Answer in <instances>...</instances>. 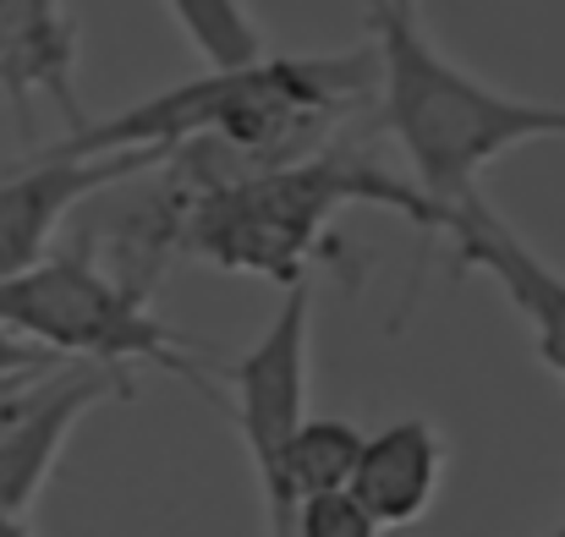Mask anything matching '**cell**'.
Instances as JSON below:
<instances>
[{"label":"cell","mask_w":565,"mask_h":537,"mask_svg":"<svg viewBox=\"0 0 565 537\" xmlns=\"http://www.w3.org/2000/svg\"><path fill=\"white\" fill-rule=\"evenodd\" d=\"M374 94V55L369 44L341 55H258L247 66L198 72L171 83L116 116L77 121L55 154H177L188 143H214L236 154L247 171L286 165L319 154L335 127Z\"/></svg>","instance_id":"1"},{"label":"cell","mask_w":565,"mask_h":537,"mask_svg":"<svg viewBox=\"0 0 565 537\" xmlns=\"http://www.w3.org/2000/svg\"><path fill=\"white\" fill-rule=\"evenodd\" d=\"M369 55L379 127L434 208L472 197L494 160L527 143H565V105L505 94L450 61L423 28L417 0H369Z\"/></svg>","instance_id":"2"},{"label":"cell","mask_w":565,"mask_h":537,"mask_svg":"<svg viewBox=\"0 0 565 537\" xmlns=\"http://www.w3.org/2000/svg\"><path fill=\"white\" fill-rule=\"evenodd\" d=\"M358 203L390 208L417 230L439 225V208L412 186V176L384 171L358 149L324 143L319 154L231 176L192 197L182 192L177 253L286 291L297 280H313V264L335 258V219Z\"/></svg>","instance_id":"3"},{"label":"cell","mask_w":565,"mask_h":537,"mask_svg":"<svg viewBox=\"0 0 565 537\" xmlns=\"http://www.w3.org/2000/svg\"><path fill=\"white\" fill-rule=\"evenodd\" d=\"M0 324L61 362L116 367V373L160 367L225 406L198 346L154 313L149 286L127 280L121 269H105L88 247L50 253L33 269L0 280Z\"/></svg>","instance_id":"4"},{"label":"cell","mask_w":565,"mask_h":537,"mask_svg":"<svg viewBox=\"0 0 565 537\" xmlns=\"http://www.w3.org/2000/svg\"><path fill=\"white\" fill-rule=\"evenodd\" d=\"M313 280H297L280 291V308L269 313L264 335L225 367V411L236 422V439L247 450L253 483L264 494L269 537L286 533L280 505V461L291 433L308 417V373H313Z\"/></svg>","instance_id":"5"},{"label":"cell","mask_w":565,"mask_h":537,"mask_svg":"<svg viewBox=\"0 0 565 537\" xmlns=\"http://www.w3.org/2000/svg\"><path fill=\"white\" fill-rule=\"evenodd\" d=\"M434 236L450 241L456 269H472V275H483V280L500 286V297L527 324L539 362L565 384V275L561 269L527 236H516L483 192L439 208Z\"/></svg>","instance_id":"6"},{"label":"cell","mask_w":565,"mask_h":537,"mask_svg":"<svg viewBox=\"0 0 565 537\" xmlns=\"http://www.w3.org/2000/svg\"><path fill=\"white\" fill-rule=\"evenodd\" d=\"M154 165H166V154L138 149V154H94V160H77V154L44 149L39 160L6 171V176H0V280L33 269L39 258H50V241H55L61 219H66L77 203H88V197H99V192H110V186H121V181L143 176V171H154Z\"/></svg>","instance_id":"7"},{"label":"cell","mask_w":565,"mask_h":537,"mask_svg":"<svg viewBox=\"0 0 565 537\" xmlns=\"http://www.w3.org/2000/svg\"><path fill=\"white\" fill-rule=\"evenodd\" d=\"M116 395L121 400L132 395V378L116 373V367H88V362L50 367L28 389L22 411L0 428V511L28 516V505L44 494V483H50V472H55L72 428L94 406H105Z\"/></svg>","instance_id":"8"},{"label":"cell","mask_w":565,"mask_h":537,"mask_svg":"<svg viewBox=\"0 0 565 537\" xmlns=\"http://www.w3.org/2000/svg\"><path fill=\"white\" fill-rule=\"evenodd\" d=\"M445 466H450V444L439 422L412 411V417H395L374 433H363V455L347 488L384 533H406L434 511L445 488Z\"/></svg>","instance_id":"9"},{"label":"cell","mask_w":565,"mask_h":537,"mask_svg":"<svg viewBox=\"0 0 565 537\" xmlns=\"http://www.w3.org/2000/svg\"><path fill=\"white\" fill-rule=\"evenodd\" d=\"M363 455V428L352 417H302V428L286 444L280 461V505H286V527L302 494H324V488H347ZM286 537V533H280Z\"/></svg>","instance_id":"10"},{"label":"cell","mask_w":565,"mask_h":537,"mask_svg":"<svg viewBox=\"0 0 565 537\" xmlns=\"http://www.w3.org/2000/svg\"><path fill=\"white\" fill-rule=\"evenodd\" d=\"M166 11L177 17L182 39H188L192 55H198L209 72L247 66V61L269 55L264 22L253 17L247 0H166Z\"/></svg>","instance_id":"11"},{"label":"cell","mask_w":565,"mask_h":537,"mask_svg":"<svg viewBox=\"0 0 565 537\" xmlns=\"http://www.w3.org/2000/svg\"><path fill=\"white\" fill-rule=\"evenodd\" d=\"M384 533L374 516L358 505L352 488H324V494H302L291 511L286 537H374Z\"/></svg>","instance_id":"12"},{"label":"cell","mask_w":565,"mask_h":537,"mask_svg":"<svg viewBox=\"0 0 565 537\" xmlns=\"http://www.w3.org/2000/svg\"><path fill=\"white\" fill-rule=\"evenodd\" d=\"M50 367H61V357L39 352L33 341H22L17 330L0 324V378H28V373H50Z\"/></svg>","instance_id":"13"},{"label":"cell","mask_w":565,"mask_h":537,"mask_svg":"<svg viewBox=\"0 0 565 537\" xmlns=\"http://www.w3.org/2000/svg\"><path fill=\"white\" fill-rule=\"evenodd\" d=\"M0 537H33L28 516H11V511H0Z\"/></svg>","instance_id":"14"},{"label":"cell","mask_w":565,"mask_h":537,"mask_svg":"<svg viewBox=\"0 0 565 537\" xmlns=\"http://www.w3.org/2000/svg\"><path fill=\"white\" fill-rule=\"evenodd\" d=\"M544 537H565V522H561V527H550V533H544Z\"/></svg>","instance_id":"15"},{"label":"cell","mask_w":565,"mask_h":537,"mask_svg":"<svg viewBox=\"0 0 565 537\" xmlns=\"http://www.w3.org/2000/svg\"><path fill=\"white\" fill-rule=\"evenodd\" d=\"M374 537H406V533H374Z\"/></svg>","instance_id":"16"}]
</instances>
